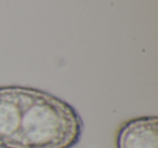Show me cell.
Listing matches in <instances>:
<instances>
[{
  "mask_svg": "<svg viewBox=\"0 0 158 148\" xmlns=\"http://www.w3.org/2000/svg\"><path fill=\"white\" fill-rule=\"evenodd\" d=\"M22 88H0V147L8 148L20 128L22 118Z\"/></svg>",
  "mask_w": 158,
  "mask_h": 148,
  "instance_id": "cell-3",
  "label": "cell"
},
{
  "mask_svg": "<svg viewBox=\"0 0 158 148\" xmlns=\"http://www.w3.org/2000/svg\"><path fill=\"white\" fill-rule=\"evenodd\" d=\"M84 123L65 101L40 90L22 88L20 128L8 148H72Z\"/></svg>",
  "mask_w": 158,
  "mask_h": 148,
  "instance_id": "cell-1",
  "label": "cell"
},
{
  "mask_svg": "<svg viewBox=\"0 0 158 148\" xmlns=\"http://www.w3.org/2000/svg\"><path fill=\"white\" fill-rule=\"evenodd\" d=\"M117 148H158V119L155 116L131 119L117 133Z\"/></svg>",
  "mask_w": 158,
  "mask_h": 148,
  "instance_id": "cell-2",
  "label": "cell"
}]
</instances>
